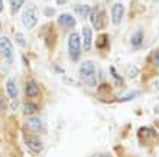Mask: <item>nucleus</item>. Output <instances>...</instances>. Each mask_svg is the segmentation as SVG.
Masks as SVG:
<instances>
[{
    "label": "nucleus",
    "instance_id": "obj_1",
    "mask_svg": "<svg viewBox=\"0 0 159 157\" xmlns=\"http://www.w3.org/2000/svg\"><path fill=\"white\" fill-rule=\"evenodd\" d=\"M80 78L88 87H94L96 85L97 82L96 68H94V63L91 61H85V62L81 63V66H80Z\"/></svg>",
    "mask_w": 159,
    "mask_h": 157
},
{
    "label": "nucleus",
    "instance_id": "obj_2",
    "mask_svg": "<svg viewBox=\"0 0 159 157\" xmlns=\"http://www.w3.org/2000/svg\"><path fill=\"white\" fill-rule=\"evenodd\" d=\"M68 54L71 56L72 61H78L81 55V39L78 33H71L68 37Z\"/></svg>",
    "mask_w": 159,
    "mask_h": 157
},
{
    "label": "nucleus",
    "instance_id": "obj_3",
    "mask_svg": "<svg viewBox=\"0 0 159 157\" xmlns=\"http://www.w3.org/2000/svg\"><path fill=\"white\" fill-rule=\"evenodd\" d=\"M22 22L26 28H34L38 22V17H36V9L34 6H29V7L25 9V12L22 13Z\"/></svg>",
    "mask_w": 159,
    "mask_h": 157
},
{
    "label": "nucleus",
    "instance_id": "obj_4",
    "mask_svg": "<svg viewBox=\"0 0 159 157\" xmlns=\"http://www.w3.org/2000/svg\"><path fill=\"white\" fill-rule=\"evenodd\" d=\"M90 19H91L93 28L97 30H100L103 28V13H101L100 7L96 6L94 9H91V15H90Z\"/></svg>",
    "mask_w": 159,
    "mask_h": 157
},
{
    "label": "nucleus",
    "instance_id": "obj_5",
    "mask_svg": "<svg viewBox=\"0 0 159 157\" xmlns=\"http://www.w3.org/2000/svg\"><path fill=\"white\" fill-rule=\"evenodd\" d=\"M12 43L7 37H0V54L3 55L6 59L12 61Z\"/></svg>",
    "mask_w": 159,
    "mask_h": 157
},
{
    "label": "nucleus",
    "instance_id": "obj_6",
    "mask_svg": "<svg viewBox=\"0 0 159 157\" xmlns=\"http://www.w3.org/2000/svg\"><path fill=\"white\" fill-rule=\"evenodd\" d=\"M123 15H125V7L120 3L114 4L111 7V22H113V25H120Z\"/></svg>",
    "mask_w": 159,
    "mask_h": 157
},
{
    "label": "nucleus",
    "instance_id": "obj_7",
    "mask_svg": "<svg viewBox=\"0 0 159 157\" xmlns=\"http://www.w3.org/2000/svg\"><path fill=\"white\" fill-rule=\"evenodd\" d=\"M25 143L28 146V149L30 151H34V153H39L42 151V143L38 140V138H34V137H25Z\"/></svg>",
    "mask_w": 159,
    "mask_h": 157
},
{
    "label": "nucleus",
    "instance_id": "obj_8",
    "mask_svg": "<svg viewBox=\"0 0 159 157\" xmlns=\"http://www.w3.org/2000/svg\"><path fill=\"white\" fill-rule=\"evenodd\" d=\"M83 36H84V49L90 50L91 49V43H93V30L88 26L83 28Z\"/></svg>",
    "mask_w": 159,
    "mask_h": 157
},
{
    "label": "nucleus",
    "instance_id": "obj_9",
    "mask_svg": "<svg viewBox=\"0 0 159 157\" xmlns=\"http://www.w3.org/2000/svg\"><path fill=\"white\" fill-rule=\"evenodd\" d=\"M58 23L62 28H74L75 26V19L71 16V15H68V13H64L61 16L58 17Z\"/></svg>",
    "mask_w": 159,
    "mask_h": 157
},
{
    "label": "nucleus",
    "instance_id": "obj_10",
    "mask_svg": "<svg viewBox=\"0 0 159 157\" xmlns=\"http://www.w3.org/2000/svg\"><path fill=\"white\" fill-rule=\"evenodd\" d=\"M26 125H28V128H29L30 131H35V133H39L42 131V121L39 120L38 117H30L29 120H28V123H26Z\"/></svg>",
    "mask_w": 159,
    "mask_h": 157
},
{
    "label": "nucleus",
    "instance_id": "obj_11",
    "mask_svg": "<svg viewBox=\"0 0 159 157\" xmlns=\"http://www.w3.org/2000/svg\"><path fill=\"white\" fill-rule=\"evenodd\" d=\"M138 136L140 137L142 140H149L151 137L155 136V131H153V128H151V127H142L139 130Z\"/></svg>",
    "mask_w": 159,
    "mask_h": 157
},
{
    "label": "nucleus",
    "instance_id": "obj_12",
    "mask_svg": "<svg viewBox=\"0 0 159 157\" xmlns=\"http://www.w3.org/2000/svg\"><path fill=\"white\" fill-rule=\"evenodd\" d=\"M74 10L81 17H87L88 13H91V7L88 4H77V6H74Z\"/></svg>",
    "mask_w": 159,
    "mask_h": 157
},
{
    "label": "nucleus",
    "instance_id": "obj_13",
    "mask_svg": "<svg viewBox=\"0 0 159 157\" xmlns=\"http://www.w3.org/2000/svg\"><path fill=\"white\" fill-rule=\"evenodd\" d=\"M39 89H38V84L35 82V81H29V82L26 84V95L28 97H35V95H38Z\"/></svg>",
    "mask_w": 159,
    "mask_h": 157
},
{
    "label": "nucleus",
    "instance_id": "obj_14",
    "mask_svg": "<svg viewBox=\"0 0 159 157\" xmlns=\"http://www.w3.org/2000/svg\"><path fill=\"white\" fill-rule=\"evenodd\" d=\"M130 42H132V45H133L134 48H139V46L142 45V42H143V32L142 30H136V32L133 33L132 39H130Z\"/></svg>",
    "mask_w": 159,
    "mask_h": 157
},
{
    "label": "nucleus",
    "instance_id": "obj_15",
    "mask_svg": "<svg viewBox=\"0 0 159 157\" xmlns=\"http://www.w3.org/2000/svg\"><path fill=\"white\" fill-rule=\"evenodd\" d=\"M6 89H7V94H9L10 98H16L17 97V88H16V85H15L13 81H7V84H6Z\"/></svg>",
    "mask_w": 159,
    "mask_h": 157
},
{
    "label": "nucleus",
    "instance_id": "obj_16",
    "mask_svg": "<svg viewBox=\"0 0 159 157\" xmlns=\"http://www.w3.org/2000/svg\"><path fill=\"white\" fill-rule=\"evenodd\" d=\"M138 95H139V91H132V92H129V94L123 95V97H119L116 101H119V102H125V101H130V99L136 98Z\"/></svg>",
    "mask_w": 159,
    "mask_h": 157
},
{
    "label": "nucleus",
    "instance_id": "obj_17",
    "mask_svg": "<svg viewBox=\"0 0 159 157\" xmlns=\"http://www.w3.org/2000/svg\"><path fill=\"white\" fill-rule=\"evenodd\" d=\"M126 74H127L129 78H134L139 74V68L136 65H127L126 66Z\"/></svg>",
    "mask_w": 159,
    "mask_h": 157
},
{
    "label": "nucleus",
    "instance_id": "obj_18",
    "mask_svg": "<svg viewBox=\"0 0 159 157\" xmlns=\"http://www.w3.org/2000/svg\"><path fill=\"white\" fill-rule=\"evenodd\" d=\"M107 46H109V37H107V35H101L98 37V41H97V48L103 49V48H107Z\"/></svg>",
    "mask_w": 159,
    "mask_h": 157
},
{
    "label": "nucleus",
    "instance_id": "obj_19",
    "mask_svg": "<svg viewBox=\"0 0 159 157\" xmlns=\"http://www.w3.org/2000/svg\"><path fill=\"white\" fill-rule=\"evenodd\" d=\"M36 110H38L36 104H34V102H26V104H25V114H26V116H30V114H34Z\"/></svg>",
    "mask_w": 159,
    "mask_h": 157
},
{
    "label": "nucleus",
    "instance_id": "obj_20",
    "mask_svg": "<svg viewBox=\"0 0 159 157\" xmlns=\"http://www.w3.org/2000/svg\"><path fill=\"white\" fill-rule=\"evenodd\" d=\"M23 2H25V0H10V4H12V12L13 13L19 12V9L22 7Z\"/></svg>",
    "mask_w": 159,
    "mask_h": 157
},
{
    "label": "nucleus",
    "instance_id": "obj_21",
    "mask_svg": "<svg viewBox=\"0 0 159 157\" xmlns=\"http://www.w3.org/2000/svg\"><path fill=\"white\" fill-rule=\"evenodd\" d=\"M152 62L159 66V49H156L155 52L152 54Z\"/></svg>",
    "mask_w": 159,
    "mask_h": 157
},
{
    "label": "nucleus",
    "instance_id": "obj_22",
    "mask_svg": "<svg viewBox=\"0 0 159 157\" xmlns=\"http://www.w3.org/2000/svg\"><path fill=\"white\" fill-rule=\"evenodd\" d=\"M16 41H17V43H19V45H22V46L26 45L25 37H23V35H20V33H16Z\"/></svg>",
    "mask_w": 159,
    "mask_h": 157
},
{
    "label": "nucleus",
    "instance_id": "obj_23",
    "mask_svg": "<svg viewBox=\"0 0 159 157\" xmlns=\"http://www.w3.org/2000/svg\"><path fill=\"white\" fill-rule=\"evenodd\" d=\"M43 13H45L46 16H54L55 9H52V7H45V9H43Z\"/></svg>",
    "mask_w": 159,
    "mask_h": 157
},
{
    "label": "nucleus",
    "instance_id": "obj_24",
    "mask_svg": "<svg viewBox=\"0 0 159 157\" xmlns=\"http://www.w3.org/2000/svg\"><path fill=\"white\" fill-rule=\"evenodd\" d=\"M6 105H7V104H6V101L0 97V108H2V110H4V108H6Z\"/></svg>",
    "mask_w": 159,
    "mask_h": 157
},
{
    "label": "nucleus",
    "instance_id": "obj_25",
    "mask_svg": "<svg viewBox=\"0 0 159 157\" xmlns=\"http://www.w3.org/2000/svg\"><path fill=\"white\" fill-rule=\"evenodd\" d=\"M93 157H111L110 154H94Z\"/></svg>",
    "mask_w": 159,
    "mask_h": 157
},
{
    "label": "nucleus",
    "instance_id": "obj_26",
    "mask_svg": "<svg viewBox=\"0 0 159 157\" xmlns=\"http://www.w3.org/2000/svg\"><path fill=\"white\" fill-rule=\"evenodd\" d=\"M67 2H68V0H57V3H58L59 6H62V4H65Z\"/></svg>",
    "mask_w": 159,
    "mask_h": 157
},
{
    "label": "nucleus",
    "instance_id": "obj_27",
    "mask_svg": "<svg viewBox=\"0 0 159 157\" xmlns=\"http://www.w3.org/2000/svg\"><path fill=\"white\" fill-rule=\"evenodd\" d=\"M3 7H4V6H3V2H2V0H0V13L3 12Z\"/></svg>",
    "mask_w": 159,
    "mask_h": 157
},
{
    "label": "nucleus",
    "instance_id": "obj_28",
    "mask_svg": "<svg viewBox=\"0 0 159 157\" xmlns=\"http://www.w3.org/2000/svg\"><path fill=\"white\" fill-rule=\"evenodd\" d=\"M153 111H155L156 114H158V116H159V105H156V107L153 108Z\"/></svg>",
    "mask_w": 159,
    "mask_h": 157
},
{
    "label": "nucleus",
    "instance_id": "obj_29",
    "mask_svg": "<svg viewBox=\"0 0 159 157\" xmlns=\"http://www.w3.org/2000/svg\"><path fill=\"white\" fill-rule=\"evenodd\" d=\"M155 87H156V89L159 91V81H156V82H155Z\"/></svg>",
    "mask_w": 159,
    "mask_h": 157
}]
</instances>
